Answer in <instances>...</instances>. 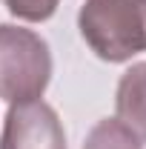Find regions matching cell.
I'll list each match as a JSON object with an SVG mask.
<instances>
[{"label": "cell", "instance_id": "cell-1", "mask_svg": "<svg viewBox=\"0 0 146 149\" xmlns=\"http://www.w3.org/2000/svg\"><path fill=\"white\" fill-rule=\"evenodd\" d=\"M77 29L95 55L106 63H126L146 52V26L138 0H86Z\"/></svg>", "mask_w": 146, "mask_h": 149}, {"label": "cell", "instance_id": "cell-2", "mask_svg": "<svg viewBox=\"0 0 146 149\" xmlns=\"http://www.w3.org/2000/svg\"><path fill=\"white\" fill-rule=\"evenodd\" d=\"M52 80V49L43 37L3 23L0 26V97L6 103H26L43 97Z\"/></svg>", "mask_w": 146, "mask_h": 149}, {"label": "cell", "instance_id": "cell-3", "mask_svg": "<svg viewBox=\"0 0 146 149\" xmlns=\"http://www.w3.org/2000/svg\"><path fill=\"white\" fill-rule=\"evenodd\" d=\"M0 149H66V132L57 118V112L37 100L9 103Z\"/></svg>", "mask_w": 146, "mask_h": 149}, {"label": "cell", "instance_id": "cell-4", "mask_svg": "<svg viewBox=\"0 0 146 149\" xmlns=\"http://www.w3.org/2000/svg\"><path fill=\"white\" fill-rule=\"evenodd\" d=\"M115 120L146 143V60L132 63L120 74L115 92Z\"/></svg>", "mask_w": 146, "mask_h": 149}, {"label": "cell", "instance_id": "cell-5", "mask_svg": "<svg viewBox=\"0 0 146 149\" xmlns=\"http://www.w3.org/2000/svg\"><path fill=\"white\" fill-rule=\"evenodd\" d=\"M83 149H143V143L115 118H103L89 129Z\"/></svg>", "mask_w": 146, "mask_h": 149}, {"label": "cell", "instance_id": "cell-6", "mask_svg": "<svg viewBox=\"0 0 146 149\" xmlns=\"http://www.w3.org/2000/svg\"><path fill=\"white\" fill-rule=\"evenodd\" d=\"M9 15L26 23H46L57 12L60 0H3Z\"/></svg>", "mask_w": 146, "mask_h": 149}, {"label": "cell", "instance_id": "cell-7", "mask_svg": "<svg viewBox=\"0 0 146 149\" xmlns=\"http://www.w3.org/2000/svg\"><path fill=\"white\" fill-rule=\"evenodd\" d=\"M138 6H140V15H143V26H146V0H138Z\"/></svg>", "mask_w": 146, "mask_h": 149}]
</instances>
